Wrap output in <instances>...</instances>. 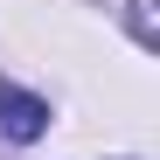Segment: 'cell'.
I'll use <instances>...</instances> for the list:
<instances>
[{"label":"cell","mask_w":160,"mask_h":160,"mask_svg":"<svg viewBox=\"0 0 160 160\" xmlns=\"http://www.w3.org/2000/svg\"><path fill=\"white\" fill-rule=\"evenodd\" d=\"M42 125H49V104L42 98L0 84V132H7V139H42Z\"/></svg>","instance_id":"6da1fadb"},{"label":"cell","mask_w":160,"mask_h":160,"mask_svg":"<svg viewBox=\"0 0 160 160\" xmlns=\"http://www.w3.org/2000/svg\"><path fill=\"white\" fill-rule=\"evenodd\" d=\"M132 35L153 42V0H132Z\"/></svg>","instance_id":"7a4b0ae2"}]
</instances>
